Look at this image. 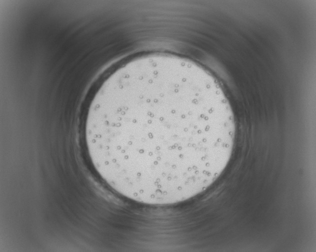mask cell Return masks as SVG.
<instances>
[{
	"label": "cell",
	"instance_id": "1",
	"mask_svg": "<svg viewBox=\"0 0 316 252\" xmlns=\"http://www.w3.org/2000/svg\"><path fill=\"white\" fill-rule=\"evenodd\" d=\"M236 134L230 104L215 78L171 55L123 64L94 98L86 123L90 158L115 191L164 206L200 194L228 162Z\"/></svg>",
	"mask_w": 316,
	"mask_h": 252
}]
</instances>
